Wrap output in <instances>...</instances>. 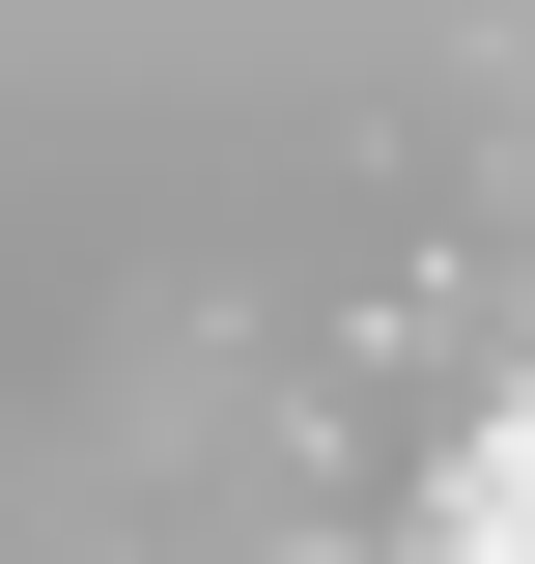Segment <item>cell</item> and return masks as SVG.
<instances>
[{
    "label": "cell",
    "mask_w": 535,
    "mask_h": 564,
    "mask_svg": "<svg viewBox=\"0 0 535 564\" xmlns=\"http://www.w3.org/2000/svg\"><path fill=\"white\" fill-rule=\"evenodd\" d=\"M451 564H535V480H507V508H479V536H451Z\"/></svg>",
    "instance_id": "cell-2"
},
{
    "label": "cell",
    "mask_w": 535,
    "mask_h": 564,
    "mask_svg": "<svg viewBox=\"0 0 535 564\" xmlns=\"http://www.w3.org/2000/svg\"><path fill=\"white\" fill-rule=\"evenodd\" d=\"M535 480V0H0V564H451Z\"/></svg>",
    "instance_id": "cell-1"
}]
</instances>
